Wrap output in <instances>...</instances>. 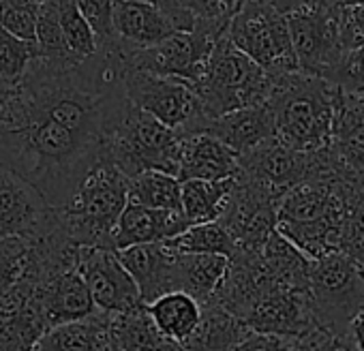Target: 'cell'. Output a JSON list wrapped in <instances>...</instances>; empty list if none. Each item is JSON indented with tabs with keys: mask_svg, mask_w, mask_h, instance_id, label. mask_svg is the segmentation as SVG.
<instances>
[{
	"mask_svg": "<svg viewBox=\"0 0 364 351\" xmlns=\"http://www.w3.org/2000/svg\"><path fill=\"white\" fill-rule=\"evenodd\" d=\"M349 334H351V338H353V342H355V347H358V351H364V310L351 321V325H349Z\"/></svg>",
	"mask_w": 364,
	"mask_h": 351,
	"instance_id": "cell-45",
	"label": "cell"
},
{
	"mask_svg": "<svg viewBox=\"0 0 364 351\" xmlns=\"http://www.w3.org/2000/svg\"><path fill=\"white\" fill-rule=\"evenodd\" d=\"M139 3H150V5H156L173 24L178 31H193L196 26V20L182 9L180 0H139Z\"/></svg>",
	"mask_w": 364,
	"mask_h": 351,
	"instance_id": "cell-43",
	"label": "cell"
},
{
	"mask_svg": "<svg viewBox=\"0 0 364 351\" xmlns=\"http://www.w3.org/2000/svg\"><path fill=\"white\" fill-rule=\"evenodd\" d=\"M277 75H270L247 54H242L228 35L215 45L202 77L193 84L208 120L225 114L266 105Z\"/></svg>",
	"mask_w": 364,
	"mask_h": 351,
	"instance_id": "cell-3",
	"label": "cell"
},
{
	"mask_svg": "<svg viewBox=\"0 0 364 351\" xmlns=\"http://www.w3.org/2000/svg\"><path fill=\"white\" fill-rule=\"evenodd\" d=\"M129 202L182 215V183L165 171H144L129 183Z\"/></svg>",
	"mask_w": 364,
	"mask_h": 351,
	"instance_id": "cell-30",
	"label": "cell"
},
{
	"mask_svg": "<svg viewBox=\"0 0 364 351\" xmlns=\"http://www.w3.org/2000/svg\"><path fill=\"white\" fill-rule=\"evenodd\" d=\"M82 16L90 24V28L97 35L99 48L116 45V35H114V11L118 0H75Z\"/></svg>",
	"mask_w": 364,
	"mask_h": 351,
	"instance_id": "cell-37",
	"label": "cell"
},
{
	"mask_svg": "<svg viewBox=\"0 0 364 351\" xmlns=\"http://www.w3.org/2000/svg\"><path fill=\"white\" fill-rule=\"evenodd\" d=\"M31 242L24 238H7L0 242V300L22 279L28 261Z\"/></svg>",
	"mask_w": 364,
	"mask_h": 351,
	"instance_id": "cell-36",
	"label": "cell"
},
{
	"mask_svg": "<svg viewBox=\"0 0 364 351\" xmlns=\"http://www.w3.org/2000/svg\"><path fill=\"white\" fill-rule=\"evenodd\" d=\"M330 150L345 178L364 183V92L341 90Z\"/></svg>",
	"mask_w": 364,
	"mask_h": 351,
	"instance_id": "cell-17",
	"label": "cell"
},
{
	"mask_svg": "<svg viewBox=\"0 0 364 351\" xmlns=\"http://www.w3.org/2000/svg\"><path fill=\"white\" fill-rule=\"evenodd\" d=\"M146 306H148L152 319L156 321L159 330L167 338H171L180 345L198 330V325L202 321V304L187 291L165 293Z\"/></svg>",
	"mask_w": 364,
	"mask_h": 351,
	"instance_id": "cell-28",
	"label": "cell"
},
{
	"mask_svg": "<svg viewBox=\"0 0 364 351\" xmlns=\"http://www.w3.org/2000/svg\"><path fill=\"white\" fill-rule=\"evenodd\" d=\"M262 259H264L270 276L279 285H285V287H291L298 291H309L311 270H313L315 259L304 255L279 230L270 236V240L262 249Z\"/></svg>",
	"mask_w": 364,
	"mask_h": 351,
	"instance_id": "cell-27",
	"label": "cell"
},
{
	"mask_svg": "<svg viewBox=\"0 0 364 351\" xmlns=\"http://www.w3.org/2000/svg\"><path fill=\"white\" fill-rule=\"evenodd\" d=\"M326 150L302 152L274 137L240 156V173L279 195H285L321 169Z\"/></svg>",
	"mask_w": 364,
	"mask_h": 351,
	"instance_id": "cell-12",
	"label": "cell"
},
{
	"mask_svg": "<svg viewBox=\"0 0 364 351\" xmlns=\"http://www.w3.org/2000/svg\"><path fill=\"white\" fill-rule=\"evenodd\" d=\"M283 195L253 183L245 173L236 176L219 223L232 234L240 251L262 253L270 236L279 230V204Z\"/></svg>",
	"mask_w": 364,
	"mask_h": 351,
	"instance_id": "cell-9",
	"label": "cell"
},
{
	"mask_svg": "<svg viewBox=\"0 0 364 351\" xmlns=\"http://www.w3.org/2000/svg\"><path fill=\"white\" fill-rule=\"evenodd\" d=\"M58 16L69 52L77 60H88L99 52V41L75 0H58Z\"/></svg>",
	"mask_w": 364,
	"mask_h": 351,
	"instance_id": "cell-32",
	"label": "cell"
},
{
	"mask_svg": "<svg viewBox=\"0 0 364 351\" xmlns=\"http://www.w3.org/2000/svg\"><path fill=\"white\" fill-rule=\"evenodd\" d=\"M219 41V37L200 26H196L193 31H178L148 50L129 54L127 67L198 84Z\"/></svg>",
	"mask_w": 364,
	"mask_h": 351,
	"instance_id": "cell-11",
	"label": "cell"
},
{
	"mask_svg": "<svg viewBox=\"0 0 364 351\" xmlns=\"http://www.w3.org/2000/svg\"><path fill=\"white\" fill-rule=\"evenodd\" d=\"M240 173V154L210 133L182 139L178 180H230Z\"/></svg>",
	"mask_w": 364,
	"mask_h": 351,
	"instance_id": "cell-19",
	"label": "cell"
},
{
	"mask_svg": "<svg viewBox=\"0 0 364 351\" xmlns=\"http://www.w3.org/2000/svg\"><path fill=\"white\" fill-rule=\"evenodd\" d=\"M173 33H178L176 24L156 5L139 3V0H118L114 11V35L127 56L148 50Z\"/></svg>",
	"mask_w": 364,
	"mask_h": 351,
	"instance_id": "cell-20",
	"label": "cell"
},
{
	"mask_svg": "<svg viewBox=\"0 0 364 351\" xmlns=\"http://www.w3.org/2000/svg\"><path fill=\"white\" fill-rule=\"evenodd\" d=\"M309 300L317 325L349 332L351 321L364 310V272L345 253L313 261Z\"/></svg>",
	"mask_w": 364,
	"mask_h": 351,
	"instance_id": "cell-8",
	"label": "cell"
},
{
	"mask_svg": "<svg viewBox=\"0 0 364 351\" xmlns=\"http://www.w3.org/2000/svg\"><path fill=\"white\" fill-rule=\"evenodd\" d=\"M16 88L18 86H14L7 80L0 77V124H3V120H5V116H7V112L11 107V101L16 97Z\"/></svg>",
	"mask_w": 364,
	"mask_h": 351,
	"instance_id": "cell-44",
	"label": "cell"
},
{
	"mask_svg": "<svg viewBox=\"0 0 364 351\" xmlns=\"http://www.w3.org/2000/svg\"><path fill=\"white\" fill-rule=\"evenodd\" d=\"M112 336L118 351H185L159 330L146 304L112 315Z\"/></svg>",
	"mask_w": 364,
	"mask_h": 351,
	"instance_id": "cell-25",
	"label": "cell"
},
{
	"mask_svg": "<svg viewBox=\"0 0 364 351\" xmlns=\"http://www.w3.org/2000/svg\"><path fill=\"white\" fill-rule=\"evenodd\" d=\"M272 3H274V5H279V3H285V0H272Z\"/></svg>",
	"mask_w": 364,
	"mask_h": 351,
	"instance_id": "cell-47",
	"label": "cell"
},
{
	"mask_svg": "<svg viewBox=\"0 0 364 351\" xmlns=\"http://www.w3.org/2000/svg\"><path fill=\"white\" fill-rule=\"evenodd\" d=\"M35 58H39L37 43H28L0 26V77L18 86Z\"/></svg>",
	"mask_w": 364,
	"mask_h": 351,
	"instance_id": "cell-34",
	"label": "cell"
},
{
	"mask_svg": "<svg viewBox=\"0 0 364 351\" xmlns=\"http://www.w3.org/2000/svg\"><path fill=\"white\" fill-rule=\"evenodd\" d=\"M328 82L336 84L345 92H364V45L343 54Z\"/></svg>",
	"mask_w": 364,
	"mask_h": 351,
	"instance_id": "cell-39",
	"label": "cell"
},
{
	"mask_svg": "<svg viewBox=\"0 0 364 351\" xmlns=\"http://www.w3.org/2000/svg\"><path fill=\"white\" fill-rule=\"evenodd\" d=\"M236 351H302V340L296 336L264 334L249 330Z\"/></svg>",
	"mask_w": 364,
	"mask_h": 351,
	"instance_id": "cell-41",
	"label": "cell"
},
{
	"mask_svg": "<svg viewBox=\"0 0 364 351\" xmlns=\"http://www.w3.org/2000/svg\"><path fill=\"white\" fill-rule=\"evenodd\" d=\"M129 178L105 154L82 180L73 200L56 208L67 236L82 249H112V234L129 204Z\"/></svg>",
	"mask_w": 364,
	"mask_h": 351,
	"instance_id": "cell-2",
	"label": "cell"
},
{
	"mask_svg": "<svg viewBox=\"0 0 364 351\" xmlns=\"http://www.w3.org/2000/svg\"><path fill=\"white\" fill-rule=\"evenodd\" d=\"M116 253L137 283L144 304H152L161 296L178 291L176 251H171L165 242L137 244Z\"/></svg>",
	"mask_w": 364,
	"mask_h": 351,
	"instance_id": "cell-18",
	"label": "cell"
},
{
	"mask_svg": "<svg viewBox=\"0 0 364 351\" xmlns=\"http://www.w3.org/2000/svg\"><path fill=\"white\" fill-rule=\"evenodd\" d=\"M180 150L182 137L133 103L107 141L109 158L129 180L144 171H165L178 178Z\"/></svg>",
	"mask_w": 364,
	"mask_h": 351,
	"instance_id": "cell-4",
	"label": "cell"
},
{
	"mask_svg": "<svg viewBox=\"0 0 364 351\" xmlns=\"http://www.w3.org/2000/svg\"><path fill=\"white\" fill-rule=\"evenodd\" d=\"M176 253H204V255H225L234 257L238 253V244L232 238V234L219 223H200L191 225L176 238L165 242Z\"/></svg>",
	"mask_w": 364,
	"mask_h": 351,
	"instance_id": "cell-31",
	"label": "cell"
},
{
	"mask_svg": "<svg viewBox=\"0 0 364 351\" xmlns=\"http://www.w3.org/2000/svg\"><path fill=\"white\" fill-rule=\"evenodd\" d=\"M22 276L33 281L35 291L41 300L46 319L50 323V330L63 323L86 319L99 310L77 268L54 270V272H46L39 276H28V274H22Z\"/></svg>",
	"mask_w": 364,
	"mask_h": 351,
	"instance_id": "cell-16",
	"label": "cell"
},
{
	"mask_svg": "<svg viewBox=\"0 0 364 351\" xmlns=\"http://www.w3.org/2000/svg\"><path fill=\"white\" fill-rule=\"evenodd\" d=\"M341 41H343L345 52L364 45V3L343 9Z\"/></svg>",
	"mask_w": 364,
	"mask_h": 351,
	"instance_id": "cell-42",
	"label": "cell"
},
{
	"mask_svg": "<svg viewBox=\"0 0 364 351\" xmlns=\"http://www.w3.org/2000/svg\"><path fill=\"white\" fill-rule=\"evenodd\" d=\"M58 225V210L26 178L0 165V242L24 238L35 242Z\"/></svg>",
	"mask_w": 364,
	"mask_h": 351,
	"instance_id": "cell-10",
	"label": "cell"
},
{
	"mask_svg": "<svg viewBox=\"0 0 364 351\" xmlns=\"http://www.w3.org/2000/svg\"><path fill=\"white\" fill-rule=\"evenodd\" d=\"M302 351H358L349 332H334L317 325L302 338Z\"/></svg>",
	"mask_w": 364,
	"mask_h": 351,
	"instance_id": "cell-40",
	"label": "cell"
},
{
	"mask_svg": "<svg viewBox=\"0 0 364 351\" xmlns=\"http://www.w3.org/2000/svg\"><path fill=\"white\" fill-rule=\"evenodd\" d=\"M77 270L84 276L99 310L118 315L144 304L137 283L133 281L116 251L82 249Z\"/></svg>",
	"mask_w": 364,
	"mask_h": 351,
	"instance_id": "cell-13",
	"label": "cell"
},
{
	"mask_svg": "<svg viewBox=\"0 0 364 351\" xmlns=\"http://www.w3.org/2000/svg\"><path fill=\"white\" fill-rule=\"evenodd\" d=\"M289 24V35L300 73L328 80L343 58V9L323 0H285L279 3Z\"/></svg>",
	"mask_w": 364,
	"mask_h": 351,
	"instance_id": "cell-5",
	"label": "cell"
},
{
	"mask_svg": "<svg viewBox=\"0 0 364 351\" xmlns=\"http://www.w3.org/2000/svg\"><path fill=\"white\" fill-rule=\"evenodd\" d=\"M249 328L242 319L225 310L217 302L202 306V321L198 330L182 342L185 351H236Z\"/></svg>",
	"mask_w": 364,
	"mask_h": 351,
	"instance_id": "cell-26",
	"label": "cell"
},
{
	"mask_svg": "<svg viewBox=\"0 0 364 351\" xmlns=\"http://www.w3.org/2000/svg\"><path fill=\"white\" fill-rule=\"evenodd\" d=\"M189 227L191 223L180 212L154 210V208H146V206L129 202L112 234V249L124 251L137 244L167 242Z\"/></svg>",
	"mask_w": 364,
	"mask_h": 351,
	"instance_id": "cell-21",
	"label": "cell"
},
{
	"mask_svg": "<svg viewBox=\"0 0 364 351\" xmlns=\"http://www.w3.org/2000/svg\"><path fill=\"white\" fill-rule=\"evenodd\" d=\"M206 133L221 139L225 146H230L240 156L251 152L253 148L262 146L268 139L277 137L274 116L272 109L266 105L238 109L232 114H225L221 118L210 120Z\"/></svg>",
	"mask_w": 364,
	"mask_h": 351,
	"instance_id": "cell-22",
	"label": "cell"
},
{
	"mask_svg": "<svg viewBox=\"0 0 364 351\" xmlns=\"http://www.w3.org/2000/svg\"><path fill=\"white\" fill-rule=\"evenodd\" d=\"M230 180H187L182 183V215L191 225L219 221L223 204L234 189Z\"/></svg>",
	"mask_w": 364,
	"mask_h": 351,
	"instance_id": "cell-29",
	"label": "cell"
},
{
	"mask_svg": "<svg viewBox=\"0 0 364 351\" xmlns=\"http://www.w3.org/2000/svg\"><path fill=\"white\" fill-rule=\"evenodd\" d=\"M230 272V257L204 253H176L178 291H187L202 306L213 302Z\"/></svg>",
	"mask_w": 364,
	"mask_h": 351,
	"instance_id": "cell-24",
	"label": "cell"
},
{
	"mask_svg": "<svg viewBox=\"0 0 364 351\" xmlns=\"http://www.w3.org/2000/svg\"><path fill=\"white\" fill-rule=\"evenodd\" d=\"M341 253L353 259L364 272V189L353 200L347 210L345 225H343V242Z\"/></svg>",
	"mask_w": 364,
	"mask_h": 351,
	"instance_id": "cell-38",
	"label": "cell"
},
{
	"mask_svg": "<svg viewBox=\"0 0 364 351\" xmlns=\"http://www.w3.org/2000/svg\"><path fill=\"white\" fill-rule=\"evenodd\" d=\"M46 332L50 323L41 300L33 281L22 276L0 300V351H35Z\"/></svg>",
	"mask_w": 364,
	"mask_h": 351,
	"instance_id": "cell-15",
	"label": "cell"
},
{
	"mask_svg": "<svg viewBox=\"0 0 364 351\" xmlns=\"http://www.w3.org/2000/svg\"><path fill=\"white\" fill-rule=\"evenodd\" d=\"M35 351H118L112 336V315H95L52 328L41 336Z\"/></svg>",
	"mask_w": 364,
	"mask_h": 351,
	"instance_id": "cell-23",
	"label": "cell"
},
{
	"mask_svg": "<svg viewBox=\"0 0 364 351\" xmlns=\"http://www.w3.org/2000/svg\"><path fill=\"white\" fill-rule=\"evenodd\" d=\"M41 0H0V26L11 35L37 43Z\"/></svg>",
	"mask_w": 364,
	"mask_h": 351,
	"instance_id": "cell-35",
	"label": "cell"
},
{
	"mask_svg": "<svg viewBox=\"0 0 364 351\" xmlns=\"http://www.w3.org/2000/svg\"><path fill=\"white\" fill-rule=\"evenodd\" d=\"M242 3L245 0H180L182 9L196 20V26L213 33L219 39L228 35V28Z\"/></svg>",
	"mask_w": 364,
	"mask_h": 351,
	"instance_id": "cell-33",
	"label": "cell"
},
{
	"mask_svg": "<svg viewBox=\"0 0 364 351\" xmlns=\"http://www.w3.org/2000/svg\"><path fill=\"white\" fill-rule=\"evenodd\" d=\"M341 88L306 73L277 75L268 107L274 116L277 139L302 152L332 146Z\"/></svg>",
	"mask_w": 364,
	"mask_h": 351,
	"instance_id": "cell-1",
	"label": "cell"
},
{
	"mask_svg": "<svg viewBox=\"0 0 364 351\" xmlns=\"http://www.w3.org/2000/svg\"><path fill=\"white\" fill-rule=\"evenodd\" d=\"M228 39L270 75L300 71L287 18L272 0H245L228 28Z\"/></svg>",
	"mask_w": 364,
	"mask_h": 351,
	"instance_id": "cell-6",
	"label": "cell"
},
{
	"mask_svg": "<svg viewBox=\"0 0 364 351\" xmlns=\"http://www.w3.org/2000/svg\"><path fill=\"white\" fill-rule=\"evenodd\" d=\"M245 325L253 332L302 338L317 328L309 291H298L274 283L268 287L245 315Z\"/></svg>",
	"mask_w": 364,
	"mask_h": 351,
	"instance_id": "cell-14",
	"label": "cell"
},
{
	"mask_svg": "<svg viewBox=\"0 0 364 351\" xmlns=\"http://www.w3.org/2000/svg\"><path fill=\"white\" fill-rule=\"evenodd\" d=\"M328 5H334V7H341V9H347V7H355V5H362L364 0H323Z\"/></svg>",
	"mask_w": 364,
	"mask_h": 351,
	"instance_id": "cell-46",
	"label": "cell"
},
{
	"mask_svg": "<svg viewBox=\"0 0 364 351\" xmlns=\"http://www.w3.org/2000/svg\"><path fill=\"white\" fill-rule=\"evenodd\" d=\"M124 88L129 101L173 129L182 139L206 133L210 120L193 84L176 77L154 75L141 69H124Z\"/></svg>",
	"mask_w": 364,
	"mask_h": 351,
	"instance_id": "cell-7",
	"label": "cell"
}]
</instances>
